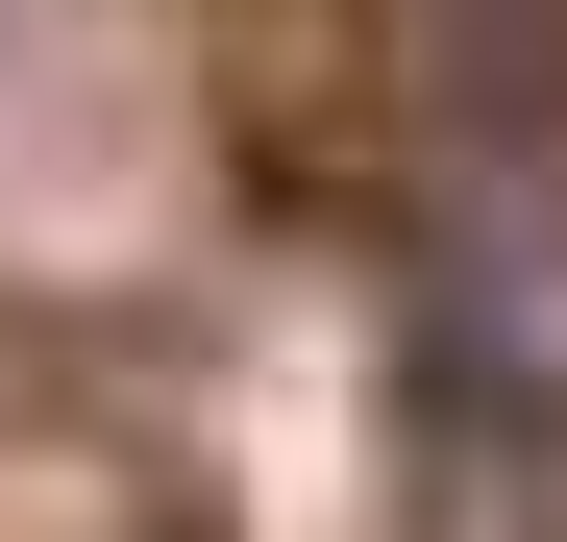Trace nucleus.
<instances>
[{
	"mask_svg": "<svg viewBox=\"0 0 567 542\" xmlns=\"http://www.w3.org/2000/svg\"><path fill=\"white\" fill-rule=\"evenodd\" d=\"M420 50H444V124H494V148L567 124V0H420Z\"/></svg>",
	"mask_w": 567,
	"mask_h": 542,
	"instance_id": "f257e3e1",
	"label": "nucleus"
}]
</instances>
